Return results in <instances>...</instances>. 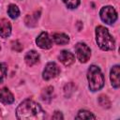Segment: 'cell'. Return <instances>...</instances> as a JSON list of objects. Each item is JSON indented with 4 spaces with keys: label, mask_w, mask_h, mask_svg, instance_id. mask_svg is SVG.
Here are the masks:
<instances>
[{
    "label": "cell",
    "mask_w": 120,
    "mask_h": 120,
    "mask_svg": "<svg viewBox=\"0 0 120 120\" xmlns=\"http://www.w3.org/2000/svg\"><path fill=\"white\" fill-rule=\"evenodd\" d=\"M16 115L21 120H41L45 117V112L37 102L26 99L18 106Z\"/></svg>",
    "instance_id": "1"
},
{
    "label": "cell",
    "mask_w": 120,
    "mask_h": 120,
    "mask_svg": "<svg viewBox=\"0 0 120 120\" xmlns=\"http://www.w3.org/2000/svg\"><path fill=\"white\" fill-rule=\"evenodd\" d=\"M96 39L98 47L103 51H112L115 47V41L110 35L107 28L104 26H98L96 28Z\"/></svg>",
    "instance_id": "2"
},
{
    "label": "cell",
    "mask_w": 120,
    "mask_h": 120,
    "mask_svg": "<svg viewBox=\"0 0 120 120\" xmlns=\"http://www.w3.org/2000/svg\"><path fill=\"white\" fill-rule=\"evenodd\" d=\"M87 79L89 82V88L92 91L100 90L104 85V77L100 68L95 65H92L87 72Z\"/></svg>",
    "instance_id": "3"
},
{
    "label": "cell",
    "mask_w": 120,
    "mask_h": 120,
    "mask_svg": "<svg viewBox=\"0 0 120 120\" xmlns=\"http://www.w3.org/2000/svg\"><path fill=\"white\" fill-rule=\"evenodd\" d=\"M99 14H100L101 20L107 24H112L117 20V13L115 9L111 6L102 8Z\"/></svg>",
    "instance_id": "4"
},
{
    "label": "cell",
    "mask_w": 120,
    "mask_h": 120,
    "mask_svg": "<svg viewBox=\"0 0 120 120\" xmlns=\"http://www.w3.org/2000/svg\"><path fill=\"white\" fill-rule=\"evenodd\" d=\"M75 51H76V54L78 59L80 60V62L82 63H85L88 61V59L91 56V51L90 48L82 42H79L75 45Z\"/></svg>",
    "instance_id": "5"
},
{
    "label": "cell",
    "mask_w": 120,
    "mask_h": 120,
    "mask_svg": "<svg viewBox=\"0 0 120 120\" xmlns=\"http://www.w3.org/2000/svg\"><path fill=\"white\" fill-rule=\"evenodd\" d=\"M59 72H60L59 67L53 62H49L45 66V68L43 70V79L46 81L51 80V79L56 77L59 74Z\"/></svg>",
    "instance_id": "6"
},
{
    "label": "cell",
    "mask_w": 120,
    "mask_h": 120,
    "mask_svg": "<svg viewBox=\"0 0 120 120\" xmlns=\"http://www.w3.org/2000/svg\"><path fill=\"white\" fill-rule=\"evenodd\" d=\"M38 46L41 49H50L52 45V41L46 32H42L36 40Z\"/></svg>",
    "instance_id": "7"
},
{
    "label": "cell",
    "mask_w": 120,
    "mask_h": 120,
    "mask_svg": "<svg viewBox=\"0 0 120 120\" xmlns=\"http://www.w3.org/2000/svg\"><path fill=\"white\" fill-rule=\"evenodd\" d=\"M59 60L65 65V66H70L75 61V56L72 52L68 51H62L59 54Z\"/></svg>",
    "instance_id": "8"
},
{
    "label": "cell",
    "mask_w": 120,
    "mask_h": 120,
    "mask_svg": "<svg viewBox=\"0 0 120 120\" xmlns=\"http://www.w3.org/2000/svg\"><path fill=\"white\" fill-rule=\"evenodd\" d=\"M0 101L4 104H11L14 101V97L8 88H2L0 90Z\"/></svg>",
    "instance_id": "9"
},
{
    "label": "cell",
    "mask_w": 120,
    "mask_h": 120,
    "mask_svg": "<svg viewBox=\"0 0 120 120\" xmlns=\"http://www.w3.org/2000/svg\"><path fill=\"white\" fill-rule=\"evenodd\" d=\"M11 33V25L6 19L0 20V37L8 38Z\"/></svg>",
    "instance_id": "10"
},
{
    "label": "cell",
    "mask_w": 120,
    "mask_h": 120,
    "mask_svg": "<svg viewBox=\"0 0 120 120\" xmlns=\"http://www.w3.org/2000/svg\"><path fill=\"white\" fill-rule=\"evenodd\" d=\"M119 66L116 65L114 67H112V68L111 69V82H112V85L114 88H118L120 85V79H119Z\"/></svg>",
    "instance_id": "11"
},
{
    "label": "cell",
    "mask_w": 120,
    "mask_h": 120,
    "mask_svg": "<svg viewBox=\"0 0 120 120\" xmlns=\"http://www.w3.org/2000/svg\"><path fill=\"white\" fill-rule=\"evenodd\" d=\"M24 60L28 66H34L39 61V54L36 51H29L25 54Z\"/></svg>",
    "instance_id": "12"
},
{
    "label": "cell",
    "mask_w": 120,
    "mask_h": 120,
    "mask_svg": "<svg viewBox=\"0 0 120 120\" xmlns=\"http://www.w3.org/2000/svg\"><path fill=\"white\" fill-rule=\"evenodd\" d=\"M39 14L40 12H35L34 14H31V15H27L24 19V22L27 26L29 27H34L37 25V22H38V19L39 18Z\"/></svg>",
    "instance_id": "13"
},
{
    "label": "cell",
    "mask_w": 120,
    "mask_h": 120,
    "mask_svg": "<svg viewBox=\"0 0 120 120\" xmlns=\"http://www.w3.org/2000/svg\"><path fill=\"white\" fill-rule=\"evenodd\" d=\"M54 42L58 45H65V44H68L69 42V38L68 36H67L66 34H63V33H56L53 35L52 37Z\"/></svg>",
    "instance_id": "14"
},
{
    "label": "cell",
    "mask_w": 120,
    "mask_h": 120,
    "mask_svg": "<svg viewBox=\"0 0 120 120\" xmlns=\"http://www.w3.org/2000/svg\"><path fill=\"white\" fill-rule=\"evenodd\" d=\"M52 96H53V88L52 86H48L42 91L41 98L46 102H50L52 98Z\"/></svg>",
    "instance_id": "15"
},
{
    "label": "cell",
    "mask_w": 120,
    "mask_h": 120,
    "mask_svg": "<svg viewBox=\"0 0 120 120\" xmlns=\"http://www.w3.org/2000/svg\"><path fill=\"white\" fill-rule=\"evenodd\" d=\"M75 118L76 119H96V116L92 112H90L88 111L81 110L78 112V114H77V116Z\"/></svg>",
    "instance_id": "16"
},
{
    "label": "cell",
    "mask_w": 120,
    "mask_h": 120,
    "mask_svg": "<svg viewBox=\"0 0 120 120\" xmlns=\"http://www.w3.org/2000/svg\"><path fill=\"white\" fill-rule=\"evenodd\" d=\"M8 15H9L10 18L16 19V18H18L19 15H20V10H19V8H18L17 6L11 4V5H9L8 8Z\"/></svg>",
    "instance_id": "17"
},
{
    "label": "cell",
    "mask_w": 120,
    "mask_h": 120,
    "mask_svg": "<svg viewBox=\"0 0 120 120\" xmlns=\"http://www.w3.org/2000/svg\"><path fill=\"white\" fill-rule=\"evenodd\" d=\"M98 103H99V105L102 108H105V109H108V108L111 107V101H110V99L108 98V97H106L104 95H101L98 98Z\"/></svg>",
    "instance_id": "18"
},
{
    "label": "cell",
    "mask_w": 120,
    "mask_h": 120,
    "mask_svg": "<svg viewBox=\"0 0 120 120\" xmlns=\"http://www.w3.org/2000/svg\"><path fill=\"white\" fill-rule=\"evenodd\" d=\"M63 2L68 8H71V9L76 8L80 5V0H63Z\"/></svg>",
    "instance_id": "19"
},
{
    "label": "cell",
    "mask_w": 120,
    "mask_h": 120,
    "mask_svg": "<svg viewBox=\"0 0 120 120\" xmlns=\"http://www.w3.org/2000/svg\"><path fill=\"white\" fill-rule=\"evenodd\" d=\"M7 75V65L5 63H0V83L4 82Z\"/></svg>",
    "instance_id": "20"
},
{
    "label": "cell",
    "mask_w": 120,
    "mask_h": 120,
    "mask_svg": "<svg viewBox=\"0 0 120 120\" xmlns=\"http://www.w3.org/2000/svg\"><path fill=\"white\" fill-rule=\"evenodd\" d=\"M74 87H75V86H74V84H73V83H71V82L67 83V84L65 85L64 90H65V95H66V97H69V96L73 93Z\"/></svg>",
    "instance_id": "21"
},
{
    "label": "cell",
    "mask_w": 120,
    "mask_h": 120,
    "mask_svg": "<svg viewBox=\"0 0 120 120\" xmlns=\"http://www.w3.org/2000/svg\"><path fill=\"white\" fill-rule=\"evenodd\" d=\"M12 44H13V45H12L13 50H15V51H17V52H21V51L22 50V44H21L19 41H15V42H13Z\"/></svg>",
    "instance_id": "22"
},
{
    "label": "cell",
    "mask_w": 120,
    "mask_h": 120,
    "mask_svg": "<svg viewBox=\"0 0 120 120\" xmlns=\"http://www.w3.org/2000/svg\"><path fill=\"white\" fill-rule=\"evenodd\" d=\"M52 119H63L64 117H63V115H62V113L60 112H55L54 114L52 116Z\"/></svg>",
    "instance_id": "23"
},
{
    "label": "cell",
    "mask_w": 120,
    "mask_h": 120,
    "mask_svg": "<svg viewBox=\"0 0 120 120\" xmlns=\"http://www.w3.org/2000/svg\"></svg>",
    "instance_id": "24"
}]
</instances>
